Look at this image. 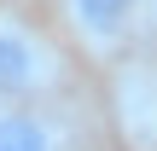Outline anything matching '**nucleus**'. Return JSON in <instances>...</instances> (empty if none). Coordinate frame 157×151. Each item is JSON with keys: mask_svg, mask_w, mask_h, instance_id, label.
<instances>
[{"mask_svg": "<svg viewBox=\"0 0 157 151\" xmlns=\"http://www.w3.org/2000/svg\"><path fill=\"white\" fill-rule=\"evenodd\" d=\"M0 151H64V134L35 105H0Z\"/></svg>", "mask_w": 157, "mask_h": 151, "instance_id": "7ed1b4c3", "label": "nucleus"}, {"mask_svg": "<svg viewBox=\"0 0 157 151\" xmlns=\"http://www.w3.org/2000/svg\"><path fill=\"white\" fill-rule=\"evenodd\" d=\"M140 12H146V0H64L70 29H76L93 52L122 47V41L140 29Z\"/></svg>", "mask_w": 157, "mask_h": 151, "instance_id": "f03ea898", "label": "nucleus"}, {"mask_svg": "<svg viewBox=\"0 0 157 151\" xmlns=\"http://www.w3.org/2000/svg\"><path fill=\"white\" fill-rule=\"evenodd\" d=\"M58 76H64L58 47L41 29H29L23 17L0 12V105H29V99L52 93Z\"/></svg>", "mask_w": 157, "mask_h": 151, "instance_id": "f257e3e1", "label": "nucleus"}]
</instances>
